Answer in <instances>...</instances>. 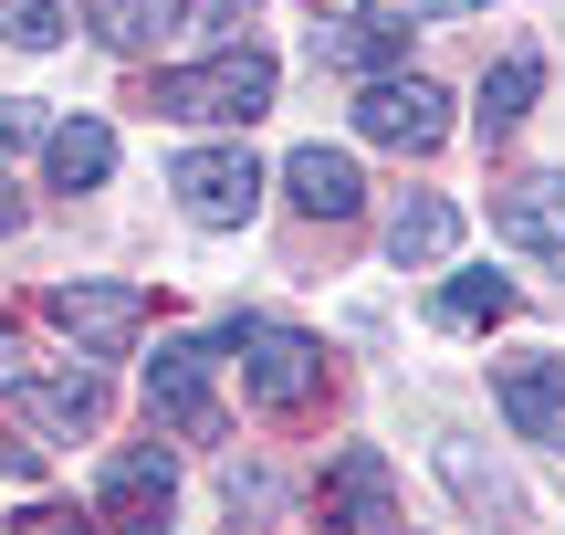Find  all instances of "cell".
<instances>
[{
    "instance_id": "16",
    "label": "cell",
    "mask_w": 565,
    "mask_h": 535,
    "mask_svg": "<svg viewBox=\"0 0 565 535\" xmlns=\"http://www.w3.org/2000/svg\"><path fill=\"white\" fill-rule=\"evenodd\" d=\"M429 315H440L450 336H482V326L513 315V284H503V273H450V284L429 294Z\"/></svg>"
},
{
    "instance_id": "4",
    "label": "cell",
    "mask_w": 565,
    "mask_h": 535,
    "mask_svg": "<svg viewBox=\"0 0 565 535\" xmlns=\"http://www.w3.org/2000/svg\"><path fill=\"white\" fill-rule=\"evenodd\" d=\"M356 137L429 158V147L450 137V95H440L429 74H366V84H356Z\"/></svg>"
},
{
    "instance_id": "25",
    "label": "cell",
    "mask_w": 565,
    "mask_h": 535,
    "mask_svg": "<svg viewBox=\"0 0 565 535\" xmlns=\"http://www.w3.org/2000/svg\"><path fill=\"white\" fill-rule=\"evenodd\" d=\"M0 389H21V347H11V326H0Z\"/></svg>"
},
{
    "instance_id": "8",
    "label": "cell",
    "mask_w": 565,
    "mask_h": 535,
    "mask_svg": "<svg viewBox=\"0 0 565 535\" xmlns=\"http://www.w3.org/2000/svg\"><path fill=\"white\" fill-rule=\"evenodd\" d=\"M147 315H158V294H147V284H53V326L74 336V357H116V347H137Z\"/></svg>"
},
{
    "instance_id": "10",
    "label": "cell",
    "mask_w": 565,
    "mask_h": 535,
    "mask_svg": "<svg viewBox=\"0 0 565 535\" xmlns=\"http://www.w3.org/2000/svg\"><path fill=\"white\" fill-rule=\"evenodd\" d=\"M282 200H294L303 221H356L366 179H356L345 147H294V158H282Z\"/></svg>"
},
{
    "instance_id": "24",
    "label": "cell",
    "mask_w": 565,
    "mask_h": 535,
    "mask_svg": "<svg viewBox=\"0 0 565 535\" xmlns=\"http://www.w3.org/2000/svg\"><path fill=\"white\" fill-rule=\"evenodd\" d=\"M0 473H11V483H32V473H42V452H32V441H0Z\"/></svg>"
},
{
    "instance_id": "3",
    "label": "cell",
    "mask_w": 565,
    "mask_h": 535,
    "mask_svg": "<svg viewBox=\"0 0 565 535\" xmlns=\"http://www.w3.org/2000/svg\"><path fill=\"white\" fill-rule=\"evenodd\" d=\"M168 515H179V452L168 441H126L95 473V525L105 535H168Z\"/></svg>"
},
{
    "instance_id": "2",
    "label": "cell",
    "mask_w": 565,
    "mask_h": 535,
    "mask_svg": "<svg viewBox=\"0 0 565 535\" xmlns=\"http://www.w3.org/2000/svg\"><path fill=\"white\" fill-rule=\"evenodd\" d=\"M231 368H242V389L263 399V410H303V399H324V347L303 326H273V315H231L221 326Z\"/></svg>"
},
{
    "instance_id": "15",
    "label": "cell",
    "mask_w": 565,
    "mask_h": 535,
    "mask_svg": "<svg viewBox=\"0 0 565 535\" xmlns=\"http://www.w3.org/2000/svg\"><path fill=\"white\" fill-rule=\"evenodd\" d=\"M32 420H42V431H95V420H105V368H53V378H32Z\"/></svg>"
},
{
    "instance_id": "7",
    "label": "cell",
    "mask_w": 565,
    "mask_h": 535,
    "mask_svg": "<svg viewBox=\"0 0 565 535\" xmlns=\"http://www.w3.org/2000/svg\"><path fill=\"white\" fill-rule=\"evenodd\" d=\"M315 515H324V535H387V525H398V483H387V452H377V441H345V452L324 462Z\"/></svg>"
},
{
    "instance_id": "17",
    "label": "cell",
    "mask_w": 565,
    "mask_h": 535,
    "mask_svg": "<svg viewBox=\"0 0 565 535\" xmlns=\"http://www.w3.org/2000/svg\"><path fill=\"white\" fill-rule=\"evenodd\" d=\"M158 21H168V0H95V42L105 53H147Z\"/></svg>"
},
{
    "instance_id": "14",
    "label": "cell",
    "mask_w": 565,
    "mask_h": 535,
    "mask_svg": "<svg viewBox=\"0 0 565 535\" xmlns=\"http://www.w3.org/2000/svg\"><path fill=\"white\" fill-rule=\"evenodd\" d=\"M534 95H545V53H503V63H492V84H482V105H471L482 137H513V126L534 116Z\"/></svg>"
},
{
    "instance_id": "12",
    "label": "cell",
    "mask_w": 565,
    "mask_h": 535,
    "mask_svg": "<svg viewBox=\"0 0 565 535\" xmlns=\"http://www.w3.org/2000/svg\"><path fill=\"white\" fill-rule=\"evenodd\" d=\"M42 168H53V189H105L116 179V126L105 116H63L53 137H42Z\"/></svg>"
},
{
    "instance_id": "13",
    "label": "cell",
    "mask_w": 565,
    "mask_h": 535,
    "mask_svg": "<svg viewBox=\"0 0 565 535\" xmlns=\"http://www.w3.org/2000/svg\"><path fill=\"white\" fill-rule=\"evenodd\" d=\"M450 242H461V210H450V200H429V189H419V200H398V210H387V252H398L408 273L450 263Z\"/></svg>"
},
{
    "instance_id": "9",
    "label": "cell",
    "mask_w": 565,
    "mask_h": 535,
    "mask_svg": "<svg viewBox=\"0 0 565 535\" xmlns=\"http://www.w3.org/2000/svg\"><path fill=\"white\" fill-rule=\"evenodd\" d=\"M492 231H503L513 252H534L545 273H565V179H513L503 200H492Z\"/></svg>"
},
{
    "instance_id": "26",
    "label": "cell",
    "mask_w": 565,
    "mask_h": 535,
    "mask_svg": "<svg viewBox=\"0 0 565 535\" xmlns=\"http://www.w3.org/2000/svg\"><path fill=\"white\" fill-rule=\"evenodd\" d=\"M11 221H21V200H11V189H0V231H11Z\"/></svg>"
},
{
    "instance_id": "1",
    "label": "cell",
    "mask_w": 565,
    "mask_h": 535,
    "mask_svg": "<svg viewBox=\"0 0 565 535\" xmlns=\"http://www.w3.org/2000/svg\"><path fill=\"white\" fill-rule=\"evenodd\" d=\"M263 105H273V53H252V42L158 74V116H179V126H252Z\"/></svg>"
},
{
    "instance_id": "11",
    "label": "cell",
    "mask_w": 565,
    "mask_h": 535,
    "mask_svg": "<svg viewBox=\"0 0 565 535\" xmlns=\"http://www.w3.org/2000/svg\"><path fill=\"white\" fill-rule=\"evenodd\" d=\"M503 420L524 441H545V452H565V357H513L503 368Z\"/></svg>"
},
{
    "instance_id": "27",
    "label": "cell",
    "mask_w": 565,
    "mask_h": 535,
    "mask_svg": "<svg viewBox=\"0 0 565 535\" xmlns=\"http://www.w3.org/2000/svg\"><path fill=\"white\" fill-rule=\"evenodd\" d=\"M315 11H324V0H315Z\"/></svg>"
},
{
    "instance_id": "22",
    "label": "cell",
    "mask_w": 565,
    "mask_h": 535,
    "mask_svg": "<svg viewBox=\"0 0 565 535\" xmlns=\"http://www.w3.org/2000/svg\"><path fill=\"white\" fill-rule=\"evenodd\" d=\"M32 137H53L42 105H32V95H0V147H32Z\"/></svg>"
},
{
    "instance_id": "23",
    "label": "cell",
    "mask_w": 565,
    "mask_h": 535,
    "mask_svg": "<svg viewBox=\"0 0 565 535\" xmlns=\"http://www.w3.org/2000/svg\"><path fill=\"white\" fill-rule=\"evenodd\" d=\"M11 535H84V525H74V515H63V504H32V515H21Z\"/></svg>"
},
{
    "instance_id": "21",
    "label": "cell",
    "mask_w": 565,
    "mask_h": 535,
    "mask_svg": "<svg viewBox=\"0 0 565 535\" xmlns=\"http://www.w3.org/2000/svg\"><path fill=\"white\" fill-rule=\"evenodd\" d=\"M252 21V0H189V32H210V42H231Z\"/></svg>"
},
{
    "instance_id": "19",
    "label": "cell",
    "mask_w": 565,
    "mask_h": 535,
    "mask_svg": "<svg viewBox=\"0 0 565 535\" xmlns=\"http://www.w3.org/2000/svg\"><path fill=\"white\" fill-rule=\"evenodd\" d=\"M0 42H11V53H53L63 11H53V0H0Z\"/></svg>"
},
{
    "instance_id": "20",
    "label": "cell",
    "mask_w": 565,
    "mask_h": 535,
    "mask_svg": "<svg viewBox=\"0 0 565 535\" xmlns=\"http://www.w3.org/2000/svg\"><path fill=\"white\" fill-rule=\"evenodd\" d=\"M366 11H377V21H408V32H419V21H461V11H482V0H366Z\"/></svg>"
},
{
    "instance_id": "18",
    "label": "cell",
    "mask_w": 565,
    "mask_h": 535,
    "mask_svg": "<svg viewBox=\"0 0 565 535\" xmlns=\"http://www.w3.org/2000/svg\"><path fill=\"white\" fill-rule=\"evenodd\" d=\"M398 42H408V21H377V11H356V21L335 32V63H345V74H377V63L398 53Z\"/></svg>"
},
{
    "instance_id": "6",
    "label": "cell",
    "mask_w": 565,
    "mask_h": 535,
    "mask_svg": "<svg viewBox=\"0 0 565 535\" xmlns=\"http://www.w3.org/2000/svg\"><path fill=\"white\" fill-rule=\"evenodd\" d=\"M210 368H221V347H200V336H168L158 357H147V410L168 420L179 441H221V399H210Z\"/></svg>"
},
{
    "instance_id": "5",
    "label": "cell",
    "mask_w": 565,
    "mask_h": 535,
    "mask_svg": "<svg viewBox=\"0 0 565 535\" xmlns=\"http://www.w3.org/2000/svg\"><path fill=\"white\" fill-rule=\"evenodd\" d=\"M168 189H179V210L200 231H242L252 210H263V158H252V147H189V158L168 168Z\"/></svg>"
}]
</instances>
